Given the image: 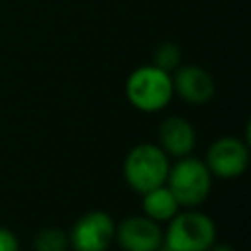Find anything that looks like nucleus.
<instances>
[{
	"instance_id": "nucleus-1",
	"label": "nucleus",
	"mask_w": 251,
	"mask_h": 251,
	"mask_svg": "<svg viewBox=\"0 0 251 251\" xmlns=\"http://www.w3.org/2000/svg\"><path fill=\"white\" fill-rule=\"evenodd\" d=\"M214 243L216 224L208 214L196 208L176 212L163 231V245L171 251H208Z\"/></svg>"
},
{
	"instance_id": "nucleus-2",
	"label": "nucleus",
	"mask_w": 251,
	"mask_h": 251,
	"mask_svg": "<svg viewBox=\"0 0 251 251\" xmlns=\"http://www.w3.org/2000/svg\"><path fill=\"white\" fill-rule=\"evenodd\" d=\"M169 167L171 157L157 143H137L126 155L124 178L131 190L143 194L165 184Z\"/></svg>"
},
{
	"instance_id": "nucleus-3",
	"label": "nucleus",
	"mask_w": 251,
	"mask_h": 251,
	"mask_svg": "<svg viewBox=\"0 0 251 251\" xmlns=\"http://www.w3.org/2000/svg\"><path fill=\"white\" fill-rule=\"evenodd\" d=\"M173 94L175 90L171 73L155 65L137 67L126 80V96L129 104L147 114L163 110L171 102Z\"/></svg>"
},
{
	"instance_id": "nucleus-4",
	"label": "nucleus",
	"mask_w": 251,
	"mask_h": 251,
	"mask_svg": "<svg viewBox=\"0 0 251 251\" xmlns=\"http://www.w3.org/2000/svg\"><path fill=\"white\" fill-rule=\"evenodd\" d=\"M165 186L173 192L178 206L196 208L200 206L212 188V173L202 159L184 155L178 157L171 167Z\"/></svg>"
},
{
	"instance_id": "nucleus-5",
	"label": "nucleus",
	"mask_w": 251,
	"mask_h": 251,
	"mask_svg": "<svg viewBox=\"0 0 251 251\" xmlns=\"http://www.w3.org/2000/svg\"><path fill=\"white\" fill-rule=\"evenodd\" d=\"M204 163L212 176L226 180L241 176L249 165V143L233 135L218 137L208 147Z\"/></svg>"
},
{
	"instance_id": "nucleus-6",
	"label": "nucleus",
	"mask_w": 251,
	"mask_h": 251,
	"mask_svg": "<svg viewBox=\"0 0 251 251\" xmlns=\"http://www.w3.org/2000/svg\"><path fill=\"white\" fill-rule=\"evenodd\" d=\"M114 233L116 224L112 216L102 210H90L75 222L69 233V243L75 251H108Z\"/></svg>"
},
{
	"instance_id": "nucleus-7",
	"label": "nucleus",
	"mask_w": 251,
	"mask_h": 251,
	"mask_svg": "<svg viewBox=\"0 0 251 251\" xmlns=\"http://www.w3.org/2000/svg\"><path fill=\"white\" fill-rule=\"evenodd\" d=\"M114 241L124 251H157L163 247V229L159 222L143 216H129L116 226Z\"/></svg>"
},
{
	"instance_id": "nucleus-8",
	"label": "nucleus",
	"mask_w": 251,
	"mask_h": 251,
	"mask_svg": "<svg viewBox=\"0 0 251 251\" xmlns=\"http://www.w3.org/2000/svg\"><path fill=\"white\" fill-rule=\"evenodd\" d=\"M173 90L188 104H204L214 96L216 84L212 75L198 65L176 67L173 76Z\"/></svg>"
},
{
	"instance_id": "nucleus-9",
	"label": "nucleus",
	"mask_w": 251,
	"mask_h": 251,
	"mask_svg": "<svg viewBox=\"0 0 251 251\" xmlns=\"http://www.w3.org/2000/svg\"><path fill=\"white\" fill-rule=\"evenodd\" d=\"M196 145V131L186 118L169 116L163 120L159 127V147L169 157H184L190 155Z\"/></svg>"
},
{
	"instance_id": "nucleus-10",
	"label": "nucleus",
	"mask_w": 251,
	"mask_h": 251,
	"mask_svg": "<svg viewBox=\"0 0 251 251\" xmlns=\"http://www.w3.org/2000/svg\"><path fill=\"white\" fill-rule=\"evenodd\" d=\"M141 196H143V214L155 222H169L180 208L176 198L165 184L151 188Z\"/></svg>"
},
{
	"instance_id": "nucleus-11",
	"label": "nucleus",
	"mask_w": 251,
	"mask_h": 251,
	"mask_svg": "<svg viewBox=\"0 0 251 251\" xmlns=\"http://www.w3.org/2000/svg\"><path fill=\"white\" fill-rule=\"evenodd\" d=\"M71 247L69 233L59 227H45L35 235L33 249L35 251H67Z\"/></svg>"
},
{
	"instance_id": "nucleus-12",
	"label": "nucleus",
	"mask_w": 251,
	"mask_h": 251,
	"mask_svg": "<svg viewBox=\"0 0 251 251\" xmlns=\"http://www.w3.org/2000/svg\"><path fill=\"white\" fill-rule=\"evenodd\" d=\"M178 63H180V49H178V45H175L171 41L161 43L153 53V65L167 71V73L176 69Z\"/></svg>"
},
{
	"instance_id": "nucleus-13",
	"label": "nucleus",
	"mask_w": 251,
	"mask_h": 251,
	"mask_svg": "<svg viewBox=\"0 0 251 251\" xmlns=\"http://www.w3.org/2000/svg\"><path fill=\"white\" fill-rule=\"evenodd\" d=\"M0 251H20V241L16 233L0 226Z\"/></svg>"
},
{
	"instance_id": "nucleus-14",
	"label": "nucleus",
	"mask_w": 251,
	"mask_h": 251,
	"mask_svg": "<svg viewBox=\"0 0 251 251\" xmlns=\"http://www.w3.org/2000/svg\"><path fill=\"white\" fill-rule=\"evenodd\" d=\"M208 251H235L231 245H226V243H214Z\"/></svg>"
},
{
	"instance_id": "nucleus-15",
	"label": "nucleus",
	"mask_w": 251,
	"mask_h": 251,
	"mask_svg": "<svg viewBox=\"0 0 251 251\" xmlns=\"http://www.w3.org/2000/svg\"><path fill=\"white\" fill-rule=\"evenodd\" d=\"M157 251H171V249H169V247H165V245H163V247H159V249H157Z\"/></svg>"
}]
</instances>
